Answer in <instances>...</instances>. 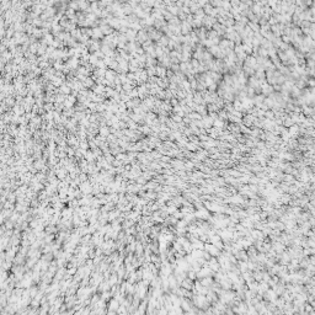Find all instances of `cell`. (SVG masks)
<instances>
[{
  "label": "cell",
  "mask_w": 315,
  "mask_h": 315,
  "mask_svg": "<svg viewBox=\"0 0 315 315\" xmlns=\"http://www.w3.org/2000/svg\"><path fill=\"white\" fill-rule=\"evenodd\" d=\"M183 315H197L193 310H191V311H186V313H183Z\"/></svg>",
  "instance_id": "1"
}]
</instances>
